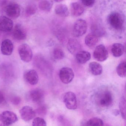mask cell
Segmentation results:
<instances>
[{
  "label": "cell",
  "mask_w": 126,
  "mask_h": 126,
  "mask_svg": "<svg viewBox=\"0 0 126 126\" xmlns=\"http://www.w3.org/2000/svg\"><path fill=\"white\" fill-rule=\"evenodd\" d=\"M14 50V45L11 40L6 39L2 41L1 45V51L5 56H10L12 54Z\"/></svg>",
  "instance_id": "5bb4252c"
},
{
  "label": "cell",
  "mask_w": 126,
  "mask_h": 126,
  "mask_svg": "<svg viewBox=\"0 0 126 126\" xmlns=\"http://www.w3.org/2000/svg\"><path fill=\"white\" fill-rule=\"evenodd\" d=\"M87 25L85 20L82 19L77 20L73 27V34L75 37L81 36L86 33Z\"/></svg>",
  "instance_id": "3957f363"
},
{
  "label": "cell",
  "mask_w": 126,
  "mask_h": 126,
  "mask_svg": "<svg viewBox=\"0 0 126 126\" xmlns=\"http://www.w3.org/2000/svg\"><path fill=\"white\" fill-rule=\"evenodd\" d=\"M76 58L78 63L84 64L90 59L91 55L88 51L81 50L76 54Z\"/></svg>",
  "instance_id": "ac0fdd59"
},
{
  "label": "cell",
  "mask_w": 126,
  "mask_h": 126,
  "mask_svg": "<svg viewBox=\"0 0 126 126\" xmlns=\"http://www.w3.org/2000/svg\"><path fill=\"white\" fill-rule=\"evenodd\" d=\"M96 102L102 107H108L112 105L113 101L112 95L110 91H104L96 96Z\"/></svg>",
  "instance_id": "7a4b0ae2"
},
{
  "label": "cell",
  "mask_w": 126,
  "mask_h": 126,
  "mask_svg": "<svg viewBox=\"0 0 126 126\" xmlns=\"http://www.w3.org/2000/svg\"><path fill=\"white\" fill-rule=\"evenodd\" d=\"M81 47L79 42L76 39H70L68 42L67 48L68 51L74 55H76L78 52L81 50Z\"/></svg>",
  "instance_id": "9a60e30c"
},
{
  "label": "cell",
  "mask_w": 126,
  "mask_h": 126,
  "mask_svg": "<svg viewBox=\"0 0 126 126\" xmlns=\"http://www.w3.org/2000/svg\"></svg>",
  "instance_id": "e575fe53"
},
{
  "label": "cell",
  "mask_w": 126,
  "mask_h": 126,
  "mask_svg": "<svg viewBox=\"0 0 126 126\" xmlns=\"http://www.w3.org/2000/svg\"><path fill=\"white\" fill-rule=\"evenodd\" d=\"M13 36L15 39L17 40H22L25 39L27 37V33L22 25L16 24L14 28Z\"/></svg>",
  "instance_id": "4fadbf2b"
},
{
  "label": "cell",
  "mask_w": 126,
  "mask_h": 126,
  "mask_svg": "<svg viewBox=\"0 0 126 126\" xmlns=\"http://www.w3.org/2000/svg\"><path fill=\"white\" fill-rule=\"evenodd\" d=\"M94 59L98 62H102L106 60L108 56V53L106 48L103 45L96 46L93 53Z\"/></svg>",
  "instance_id": "ba28073f"
},
{
  "label": "cell",
  "mask_w": 126,
  "mask_h": 126,
  "mask_svg": "<svg viewBox=\"0 0 126 126\" xmlns=\"http://www.w3.org/2000/svg\"><path fill=\"white\" fill-rule=\"evenodd\" d=\"M74 74L73 71L70 68L64 67L60 69L59 77L62 82L65 84L70 83L73 79Z\"/></svg>",
  "instance_id": "52a82bcc"
},
{
  "label": "cell",
  "mask_w": 126,
  "mask_h": 126,
  "mask_svg": "<svg viewBox=\"0 0 126 126\" xmlns=\"http://www.w3.org/2000/svg\"><path fill=\"white\" fill-rule=\"evenodd\" d=\"M81 2L83 5L88 7H92L95 2V0H81Z\"/></svg>",
  "instance_id": "4dcf8cb0"
},
{
  "label": "cell",
  "mask_w": 126,
  "mask_h": 126,
  "mask_svg": "<svg viewBox=\"0 0 126 126\" xmlns=\"http://www.w3.org/2000/svg\"><path fill=\"white\" fill-rule=\"evenodd\" d=\"M21 118L26 122L29 121L34 118L36 112L32 107L25 106L23 107L19 111Z\"/></svg>",
  "instance_id": "9c48e42d"
},
{
  "label": "cell",
  "mask_w": 126,
  "mask_h": 126,
  "mask_svg": "<svg viewBox=\"0 0 126 126\" xmlns=\"http://www.w3.org/2000/svg\"><path fill=\"white\" fill-rule=\"evenodd\" d=\"M53 2L51 0H42L39 3L40 9L43 11L49 12L51 10Z\"/></svg>",
  "instance_id": "603a6c76"
},
{
  "label": "cell",
  "mask_w": 126,
  "mask_h": 126,
  "mask_svg": "<svg viewBox=\"0 0 126 126\" xmlns=\"http://www.w3.org/2000/svg\"><path fill=\"white\" fill-rule=\"evenodd\" d=\"M54 57L57 60L62 59L64 57V53L61 48H56L53 51Z\"/></svg>",
  "instance_id": "83f0119b"
},
{
  "label": "cell",
  "mask_w": 126,
  "mask_h": 126,
  "mask_svg": "<svg viewBox=\"0 0 126 126\" xmlns=\"http://www.w3.org/2000/svg\"><path fill=\"white\" fill-rule=\"evenodd\" d=\"M29 96L30 99L33 102L40 103L42 102L44 99V94L41 89H33L30 91Z\"/></svg>",
  "instance_id": "2e32d148"
},
{
  "label": "cell",
  "mask_w": 126,
  "mask_h": 126,
  "mask_svg": "<svg viewBox=\"0 0 126 126\" xmlns=\"http://www.w3.org/2000/svg\"><path fill=\"white\" fill-rule=\"evenodd\" d=\"M92 30L93 31L92 33L95 34L96 36L99 37L104 35L105 33L104 31L102 28L99 25H95L92 26Z\"/></svg>",
  "instance_id": "f1b7e54d"
},
{
  "label": "cell",
  "mask_w": 126,
  "mask_h": 126,
  "mask_svg": "<svg viewBox=\"0 0 126 126\" xmlns=\"http://www.w3.org/2000/svg\"><path fill=\"white\" fill-rule=\"evenodd\" d=\"M1 116L5 126L11 125L18 121L17 116L12 111L6 110L3 112Z\"/></svg>",
  "instance_id": "8fae6325"
},
{
  "label": "cell",
  "mask_w": 126,
  "mask_h": 126,
  "mask_svg": "<svg viewBox=\"0 0 126 126\" xmlns=\"http://www.w3.org/2000/svg\"></svg>",
  "instance_id": "d590c367"
},
{
  "label": "cell",
  "mask_w": 126,
  "mask_h": 126,
  "mask_svg": "<svg viewBox=\"0 0 126 126\" xmlns=\"http://www.w3.org/2000/svg\"><path fill=\"white\" fill-rule=\"evenodd\" d=\"M70 10L71 14L74 16H81L84 12V9L81 4L77 2L72 3L70 5Z\"/></svg>",
  "instance_id": "e0dca14e"
},
{
  "label": "cell",
  "mask_w": 126,
  "mask_h": 126,
  "mask_svg": "<svg viewBox=\"0 0 126 126\" xmlns=\"http://www.w3.org/2000/svg\"><path fill=\"white\" fill-rule=\"evenodd\" d=\"M63 101L65 107L69 110H76L77 108L76 96L71 91L66 92L64 96Z\"/></svg>",
  "instance_id": "5b68a950"
},
{
  "label": "cell",
  "mask_w": 126,
  "mask_h": 126,
  "mask_svg": "<svg viewBox=\"0 0 126 126\" xmlns=\"http://www.w3.org/2000/svg\"><path fill=\"white\" fill-rule=\"evenodd\" d=\"M124 18L120 13L114 12L109 15L107 22L110 26L116 31L122 30L124 26Z\"/></svg>",
  "instance_id": "6da1fadb"
},
{
  "label": "cell",
  "mask_w": 126,
  "mask_h": 126,
  "mask_svg": "<svg viewBox=\"0 0 126 126\" xmlns=\"http://www.w3.org/2000/svg\"><path fill=\"white\" fill-rule=\"evenodd\" d=\"M6 15L13 19H16L19 16L21 13V8L18 3L11 2L8 4L5 8Z\"/></svg>",
  "instance_id": "8992f818"
},
{
  "label": "cell",
  "mask_w": 126,
  "mask_h": 126,
  "mask_svg": "<svg viewBox=\"0 0 126 126\" xmlns=\"http://www.w3.org/2000/svg\"><path fill=\"white\" fill-rule=\"evenodd\" d=\"M14 23L10 18L5 16L0 17V31L9 32L13 29Z\"/></svg>",
  "instance_id": "30bf717a"
},
{
  "label": "cell",
  "mask_w": 126,
  "mask_h": 126,
  "mask_svg": "<svg viewBox=\"0 0 126 126\" xmlns=\"http://www.w3.org/2000/svg\"><path fill=\"white\" fill-rule=\"evenodd\" d=\"M46 122L45 119L40 117H36L32 122V126H46Z\"/></svg>",
  "instance_id": "f546056e"
},
{
  "label": "cell",
  "mask_w": 126,
  "mask_h": 126,
  "mask_svg": "<svg viewBox=\"0 0 126 126\" xmlns=\"http://www.w3.org/2000/svg\"><path fill=\"white\" fill-rule=\"evenodd\" d=\"M5 102V95L3 93L0 91V105L3 104Z\"/></svg>",
  "instance_id": "d6a6232c"
},
{
  "label": "cell",
  "mask_w": 126,
  "mask_h": 126,
  "mask_svg": "<svg viewBox=\"0 0 126 126\" xmlns=\"http://www.w3.org/2000/svg\"><path fill=\"white\" fill-rule=\"evenodd\" d=\"M19 55L21 60L25 63H29L33 57V52L30 46L27 44L20 45L18 49Z\"/></svg>",
  "instance_id": "277c9868"
},
{
  "label": "cell",
  "mask_w": 126,
  "mask_h": 126,
  "mask_svg": "<svg viewBox=\"0 0 126 126\" xmlns=\"http://www.w3.org/2000/svg\"><path fill=\"white\" fill-rule=\"evenodd\" d=\"M119 112L121 113L122 117L124 119L126 118V99L124 97H122L120 99L119 104Z\"/></svg>",
  "instance_id": "4316f807"
},
{
  "label": "cell",
  "mask_w": 126,
  "mask_h": 126,
  "mask_svg": "<svg viewBox=\"0 0 126 126\" xmlns=\"http://www.w3.org/2000/svg\"><path fill=\"white\" fill-rule=\"evenodd\" d=\"M56 14L62 17H67L69 15V11L67 6L65 4H58L55 9Z\"/></svg>",
  "instance_id": "ffe728a7"
},
{
  "label": "cell",
  "mask_w": 126,
  "mask_h": 126,
  "mask_svg": "<svg viewBox=\"0 0 126 126\" xmlns=\"http://www.w3.org/2000/svg\"><path fill=\"white\" fill-rule=\"evenodd\" d=\"M124 51V47L122 44L115 43L111 48V52L113 56L118 57L123 55Z\"/></svg>",
  "instance_id": "44dd1931"
},
{
  "label": "cell",
  "mask_w": 126,
  "mask_h": 126,
  "mask_svg": "<svg viewBox=\"0 0 126 126\" xmlns=\"http://www.w3.org/2000/svg\"><path fill=\"white\" fill-rule=\"evenodd\" d=\"M0 126H5L3 121L1 114H0Z\"/></svg>",
  "instance_id": "836d02e7"
},
{
  "label": "cell",
  "mask_w": 126,
  "mask_h": 126,
  "mask_svg": "<svg viewBox=\"0 0 126 126\" xmlns=\"http://www.w3.org/2000/svg\"><path fill=\"white\" fill-rule=\"evenodd\" d=\"M89 68L91 73L94 76H99L103 71L102 65L96 62H92L89 65Z\"/></svg>",
  "instance_id": "d6986e66"
},
{
  "label": "cell",
  "mask_w": 126,
  "mask_h": 126,
  "mask_svg": "<svg viewBox=\"0 0 126 126\" xmlns=\"http://www.w3.org/2000/svg\"><path fill=\"white\" fill-rule=\"evenodd\" d=\"M126 62H123L120 63L116 68V72L120 77L124 78L126 76Z\"/></svg>",
  "instance_id": "d4e9b609"
},
{
  "label": "cell",
  "mask_w": 126,
  "mask_h": 126,
  "mask_svg": "<svg viewBox=\"0 0 126 126\" xmlns=\"http://www.w3.org/2000/svg\"><path fill=\"white\" fill-rule=\"evenodd\" d=\"M20 98L19 97H14L12 99V102L15 105H18L20 102Z\"/></svg>",
  "instance_id": "1f68e13d"
},
{
  "label": "cell",
  "mask_w": 126,
  "mask_h": 126,
  "mask_svg": "<svg viewBox=\"0 0 126 126\" xmlns=\"http://www.w3.org/2000/svg\"><path fill=\"white\" fill-rule=\"evenodd\" d=\"M24 77L26 81L31 85H35L39 81L38 74L36 70L33 69L26 71L24 74Z\"/></svg>",
  "instance_id": "7c38bea8"
},
{
  "label": "cell",
  "mask_w": 126,
  "mask_h": 126,
  "mask_svg": "<svg viewBox=\"0 0 126 126\" xmlns=\"http://www.w3.org/2000/svg\"><path fill=\"white\" fill-rule=\"evenodd\" d=\"M36 6L33 3H30L26 6L25 15L26 16L29 17L34 15L36 12Z\"/></svg>",
  "instance_id": "484cf974"
},
{
  "label": "cell",
  "mask_w": 126,
  "mask_h": 126,
  "mask_svg": "<svg viewBox=\"0 0 126 126\" xmlns=\"http://www.w3.org/2000/svg\"><path fill=\"white\" fill-rule=\"evenodd\" d=\"M98 41V37L92 33L87 35L85 39V42L86 45L90 47H94Z\"/></svg>",
  "instance_id": "7402d4cb"
},
{
  "label": "cell",
  "mask_w": 126,
  "mask_h": 126,
  "mask_svg": "<svg viewBox=\"0 0 126 126\" xmlns=\"http://www.w3.org/2000/svg\"><path fill=\"white\" fill-rule=\"evenodd\" d=\"M104 123L101 119L94 117L90 119L86 123V126H103Z\"/></svg>",
  "instance_id": "cb8c5ba5"
}]
</instances>
